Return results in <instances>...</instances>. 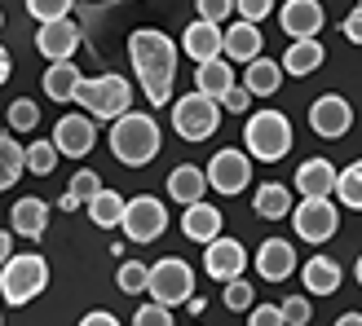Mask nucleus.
I'll use <instances>...</instances> for the list:
<instances>
[{
  "label": "nucleus",
  "instance_id": "obj_1",
  "mask_svg": "<svg viewBox=\"0 0 362 326\" xmlns=\"http://www.w3.org/2000/svg\"><path fill=\"white\" fill-rule=\"evenodd\" d=\"M177 53H181V40H173V35L159 31V27H137L129 35V58H133V71H137L141 93H146L151 106H168L173 102Z\"/></svg>",
  "mask_w": 362,
  "mask_h": 326
},
{
  "label": "nucleus",
  "instance_id": "obj_2",
  "mask_svg": "<svg viewBox=\"0 0 362 326\" xmlns=\"http://www.w3.org/2000/svg\"><path fill=\"white\" fill-rule=\"evenodd\" d=\"M106 146H111V155L124 163V168H146V163L159 155V146H164V128H159L155 115H146V111H129L124 119L111 123V137H106Z\"/></svg>",
  "mask_w": 362,
  "mask_h": 326
},
{
  "label": "nucleus",
  "instance_id": "obj_3",
  "mask_svg": "<svg viewBox=\"0 0 362 326\" xmlns=\"http://www.w3.org/2000/svg\"><path fill=\"white\" fill-rule=\"evenodd\" d=\"M292 141H296L292 119H287L283 111H274V106H269V111L247 115V123H243V150H247L252 159H261V163H279V159H287Z\"/></svg>",
  "mask_w": 362,
  "mask_h": 326
},
{
  "label": "nucleus",
  "instance_id": "obj_4",
  "mask_svg": "<svg viewBox=\"0 0 362 326\" xmlns=\"http://www.w3.org/2000/svg\"><path fill=\"white\" fill-rule=\"evenodd\" d=\"M76 106L84 115H93L98 123H115L133 111V84L124 76H98V80H84L80 93H76Z\"/></svg>",
  "mask_w": 362,
  "mask_h": 326
},
{
  "label": "nucleus",
  "instance_id": "obj_5",
  "mask_svg": "<svg viewBox=\"0 0 362 326\" xmlns=\"http://www.w3.org/2000/svg\"><path fill=\"white\" fill-rule=\"evenodd\" d=\"M49 286V260L35 256V251H23V256H13L5 269H0V296L5 304H31Z\"/></svg>",
  "mask_w": 362,
  "mask_h": 326
},
{
  "label": "nucleus",
  "instance_id": "obj_6",
  "mask_svg": "<svg viewBox=\"0 0 362 326\" xmlns=\"http://www.w3.org/2000/svg\"><path fill=\"white\" fill-rule=\"evenodd\" d=\"M221 102L216 97H204V93H186L173 102V133L181 141H208L216 128H221Z\"/></svg>",
  "mask_w": 362,
  "mask_h": 326
},
{
  "label": "nucleus",
  "instance_id": "obj_7",
  "mask_svg": "<svg viewBox=\"0 0 362 326\" xmlns=\"http://www.w3.org/2000/svg\"><path fill=\"white\" fill-rule=\"evenodd\" d=\"M155 304H168V309H177V304H190L194 300V269L181 260V256H164L151 265V291H146Z\"/></svg>",
  "mask_w": 362,
  "mask_h": 326
},
{
  "label": "nucleus",
  "instance_id": "obj_8",
  "mask_svg": "<svg viewBox=\"0 0 362 326\" xmlns=\"http://www.w3.org/2000/svg\"><path fill=\"white\" fill-rule=\"evenodd\" d=\"M292 229H296V239H305L310 247L336 239L340 203H336V198H300V203L292 207Z\"/></svg>",
  "mask_w": 362,
  "mask_h": 326
},
{
  "label": "nucleus",
  "instance_id": "obj_9",
  "mask_svg": "<svg viewBox=\"0 0 362 326\" xmlns=\"http://www.w3.org/2000/svg\"><path fill=\"white\" fill-rule=\"evenodd\" d=\"M164 229H168V207H164V198H155V194L129 198V212H124V239L137 243V247H146V243H155V239H164Z\"/></svg>",
  "mask_w": 362,
  "mask_h": 326
},
{
  "label": "nucleus",
  "instance_id": "obj_10",
  "mask_svg": "<svg viewBox=\"0 0 362 326\" xmlns=\"http://www.w3.org/2000/svg\"><path fill=\"white\" fill-rule=\"evenodd\" d=\"M208 186H212L216 194H226V198L243 194V190L252 186V155L239 150V146L216 150V155L208 159Z\"/></svg>",
  "mask_w": 362,
  "mask_h": 326
},
{
  "label": "nucleus",
  "instance_id": "obj_11",
  "mask_svg": "<svg viewBox=\"0 0 362 326\" xmlns=\"http://www.w3.org/2000/svg\"><path fill=\"white\" fill-rule=\"evenodd\" d=\"M279 27L287 40H318V31L327 27L322 0H283L279 5Z\"/></svg>",
  "mask_w": 362,
  "mask_h": 326
},
{
  "label": "nucleus",
  "instance_id": "obj_12",
  "mask_svg": "<svg viewBox=\"0 0 362 326\" xmlns=\"http://www.w3.org/2000/svg\"><path fill=\"white\" fill-rule=\"evenodd\" d=\"M247 251H243V243L239 239H216V243H208L204 247V274L212 278V282H234V278H243V269H247Z\"/></svg>",
  "mask_w": 362,
  "mask_h": 326
},
{
  "label": "nucleus",
  "instance_id": "obj_13",
  "mask_svg": "<svg viewBox=\"0 0 362 326\" xmlns=\"http://www.w3.org/2000/svg\"><path fill=\"white\" fill-rule=\"evenodd\" d=\"M53 146H58L66 159H84L88 150L98 146V119L84 115V111L62 115L58 123H53Z\"/></svg>",
  "mask_w": 362,
  "mask_h": 326
},
{
  "label": "nucleus",
  "instance_id": "obj_14",
  "mask_svg": "<svg viewBox=\"0 0 362 326\" xmlns=\"http://www.w3.org/2000/svg\"><path fill=\"white\" fill-rule=\"evenodd\" d=\"M310 128L322 137V141H336L354 128V106L340 97V93H322L314 106H310Z\"/></svg>",
  "mask_w": 362,
  "mask_h": 326
},
{
  "label": "nucleus",
  "instance_id": "obj_15",
  "mask_svg": "<svg viewBox=\"0 0 362 326\" xmlns=\"http://www.w3.org/2000/svg\"><path fill=\"white\" fill-rule=\"evenodd\" d=\"M35 49H40L49 62H76V49H80V23H76V18H62V23H45L40 31H35Z\"/></svg>",
  "mask_w": 362,
  "mask_h": 326
},
{
  "label": "nucleus",
  "instance_id": "obj_16",
  "mask_svg": "<svg viewBox=\"0 0 362 326\" xmlns=\"http://www.w3.org/2000/svg\"><path fill=\"white\" fill-rule=\"evenodd\" d=\"M181 53L199 66V62H212V58H226V31L216 23H204V18H194V23L181 31Z\"/></svg>",
  "mask_w": 362,
  "mask_h": 326
},
{
  "label": "nucleus",
  "instance_id": "obj_17",
  "mask_svg": "<svg viewBox=\"0 0 362 326\" xmlns=\"http://www.w3.org/2000/svg\"><path fill=\"white\" fill-rule=\"evenodd\" d=\"M252 265H257V274L265 282H283V278L296 274V247L287 239H265L257 247V256H252Z\"/></svg>",
  "mask_w": 362,
  "mask_h": 326
},
{
  "label": "nucleus",
  "instance_id": "obj_18",
  "mask_svg": "<svg viewBox=\"0 0 362 326\" xmlns=\"http://www.w3.org/2000/svg\"><path fill=\"white\" fill-rule=\"evenodd\" d=\"M336 181H340V168L332 159H305L292 186L300 190V198H336Z\"/></svg>",
  "mask_w": 362,
  "mask_h": 326
},
{
  "label": "nucleus",
  "instance_id": "obj_19",
  "mask_svg": "<svg viewBox=\"0 0 362 326\" xmlns=\"http://www.w3.org/2000/svg\"><path fill=\"white\" fill-rule=\"evenodd\" d=\"M204 190L208 186V168H199V163H177V168L168 172V198L181 207H194V203H204Z\"/></svg>",
  "mask_w": 362,
  "mask_h": 326
},
{
  "label": "nucleus",
  "instance_id": "obj_20",
  "mask_svg": "<svg viewBox=\"0 0 362 326\" xmlns=\"http://www.w3.org/2000/svg\"><path fill=\"white\" fill-rule=\"evenodd\" d=\"M221 225H226V216H221V207H212V203H194V207H186L181 212V234H186L190 243H216L221 239Z\"/></svg>",
  "mask_w": 362,
  "mask_h": 326
},
{
  "label": "nucleus",
  "instance_id": "obj_21",
  "mask_svg": "<svg viewBox=\"0 0 362 326\" xmlns=\"http://www.w3.org/2000/svg\"><path fill=\"white\" fill-rule=\"evenodd\" d=\"M340 278H345V269H340L332 256H310V260L300 265L305 296H336L340 291Z\"/></svg>",
  "mask_w": 362,
  "mask_h": 326
},
{
  "label": "nucleus",
  "instance_id": "obj_22",
  "mask_svg": "<svg viewBox=\"0 0 362 326\" xmlns=\"http://www.w3.org/2000/svg\"><path fill=\"white\" fill-rule=\"evenodd\" d=\"M9 221H13V234L27 243H40L45 229H49V203L45 198H18L9 207Z\"/></svg>",
  "mask_w": 362,
  "mask_h": 326
},
{
  "label": "nucleus",
  "instance_id": "obj_23",
  "mask_svg": "<svg viewBox=\"0 0 362 326\" xmlns=\"http://www.w3.org/2000/svg\"><path fill=\"white\" fill-rule=\"evenodd\" d=\"M261 44H265V40H261V27H257V23H243V18H239V23L226 27V58H230V62L252 66L257 58H265Z\"/></svg>",
  "mask_w": 362,
  "mask_h": 326
},
{
  "label": "nucleus",
  "instance_id": "obj_24",
  "mask_svg": "<svg viewBox=\"0 0 362 326\" xmlns=\"http://www.w3.org/2000/svg\"><path fill=\"white\" fill-rule=\"evenodd\" d=\"M234 84H239V80H234V62L230 58H212V62H199L194 66V93H204V97L221 102Z\"/></svg>",
  "mask_w": 362,
  "mask_h": 326
},
{
  "label": "nucleus",
  "instance_id": "obj_25",
  "mask_svg": "<svg viewBox=\"0 0 362 326\" xmlns=\"http://www.w3.org/2000/svg\"><path fill=\"white\" fill-rule=\"evenodd\" d=\"M80 84H84V76H80V66H76V62H49V71H45V80H40V88H45V97H49V102H58V106H66V102H76V93H80Z\"/></svg>",
  "mask_w": 362,
  "mask_h": 326
},
{
  "label": "nucleus",
  "instance_id": "obj_26",
  "mask_svg": "<svg viewBox=\"0 0 362 326\" xmlns=\"http://www.w3.org/2000/svg\"><path fill=\"white\" fill-rule=\"evenodd\" d=\"M322 62H327V49H322L318 40H292L287 53H283V71H287V76H296V80L314 76Z\"/></svg>",
  "mask_w": 362,
  "mask_h": 326
},
{
  "label": "nucleus",
  "instance_id": "obj_27",
  "mask_svg": "<svg viewBox=\"0 0 362 326\" xmlns=\"http://www.w3.org/2000/svg\"><path fill=\"white\" fill-rule=\"evenodd\" d=\"M283 62H274V58H257L252 66H243V84H247V93L252 97H274L279 88H283Z\"/></svg>",
  "mask_w": 362,
  "mask_h": 326
},
{
  "label": "nucleus",
  "instance_id": "obj_28",
  "mask_svg": "<svg viewBox=\"0 0 362 326\" xmlns=\"http://www.w3.org/2000/svg\"><path fill=\"white\" fill-rule=\"evenodd\" d=\"M252 207H257L261 221H283V216H292V190L279 186V181H265V186H257V194H252Z\"/></svg>",
  "mask_w": 362,
  "mask_h": 326
},
{
  "label": "nucleus",
  "instance_id": "obj_29",
  "mask_svg": "<svg viewBox=\"0 0 362 326\" xmlns=\"http://www.w3.org/2000/svg\"><path fill=\"white\" fill-rule=\"evenodd\" d=\"M102 190H106V186H102V176H98L93 168H80L76 176H71L66 194L58 198V207H62V212H80V207H88V203H93V198H98Z\"/></svg>",
  "mask_w": 362,
  "mask_h": 326
},
{
  "label": "nucleus",
  "instance_id": "obj_30",
  "mask_svg": "<svg viewBox=\"0 0 362 326\" xmlns=\"http://www.w3.org/2000/svg\"><path fill=\"white\" fill-rule=\"evenodd\" d=\"M84 212H88V221H93L98 229H124V212H129V198L115 194V190H102Z\"/></svg>",
  "mask_w": 362,
  "mask_h": 326
},
{
  "label": "nucleus",
  "instance_id": "obj_31",
  "mask_svg": "<svg viewBox=\"0 0 362 326\" xmlns=\"http://www.w3.org/2000/svg\"><path fill=\"white\" fill-rule=\"evenodd\" d=\"M23 172H27V146H18V141L5 133V137H0V190L18 186Z\"/></svg>",
  "mask_w": 362,
  "mask_h": 326
},
{
  "label": "nucleus",
  "instance_id": "obj_32",
  "mask_svg": "<svg viewBox=\"0 0 362 326\" xmlns=\"http://www.w3.org/2000/svg\"><path fill=\"white\" fill-rule=\"evenodd\" d=\"M336 203L349 207V212H362V159H354L336 181Z\"/></svg>",
  "mask_w": 362,
  "mask_h": 326
},
{
  "label": "nucleus",
  "instance_id": "obj_33",
  "mask_svg": "<svg viewBox=\"0 0 362 326\" xmlns=\"http://www.w3.org/2000/svg\"><path fill=\"white\" fill-rule=\"evenodd\" d=\"M115 286L124 296H146L151 291V265H141V260H124L115 269Z\"/></svg>",
  "mask_w": 362,
  "mask_h": 326
},
{
  "label": "nucleus",
  "instance_id": "obj_34",
  "mask_svg": "<svg viewBox=\"0 0 362 326\" xmlns=\"http://www.w3.org/2000/svg\"><path fill=\"white\" fill-rule=\"evenodd\" d=\"M58 159H62V150L53 146V137L49 141H31L27 146V172L31 176H49L53 168H58Z\"/></svg>",
  "mask_w": 362,
  "mask_h": 326
},
{
  "label": "nucleus",
  "instance_id": "obj_35",
  "mask_svg": "<svg viewBox=\"0 0 362 326\" xmlns=\"http://www.w3.org/2000/svg\"><path fill=\"white\" fill-rule=\"evenodd\" d=\"M71 9H76V0H27V13L35 18V23H62V18H71Z\"/></svg>",
  "mask_w": 362,
  "mask_h": 326
},
{
  "label": "nucleus",
  "instance_id": "obj_36",
  "mask_svg": "<svg viewBox=\"0 0 362 326\" xmlns=\"http://www.w3.org/2000/svg\"><path fill=\"white\" fill-rule=\"evenodd\" d=\"M226 309H234V313H252L257 309V291L243 282V278H234V282H226Z\"/></svg>",
  "mask_w": 362,
  "mask_h": 326
},
{
  "label": "nucleus",
  "instance_id": "obj_37",
  "mask_svg": "<svg viewBox=\"0 0 362 326\" xmlns=\"http://www.w3.org/2000/svg\"><path fill=\"white\" fill-rule=\"evenodd\" d=\"M35 123H40V111H35V102H31V97L9 102V128H13V133H31Z\"/></svg>",
  "mask_w": 362,
  "mask_h": 326
},
{
  "label": "nucleus",
  "instance_id": "obj_38",
  "mask_svg": "<svg viewBox=\"0 0 362 326\" xmlns=\"http://www.w3.org/2000/svg\"><path fill=\"white\" fill-rule=\"evenodd\" d=\"M283 318H287V326H310V318H314L310 296H305V291L287 296V300H283Z\"/></svg>",
  "mask_w": 362,
  "mask_h": 326
},
{
  "label": "nucleus",
  "instance_id": "obj_39",
  "mask_svg": "<svg viewBox=\"0 0 362 326\" xmlns=\"http://www.w3.org/2000/svg\"><path fill=\"white\" fill-rule=\"evenodd\" d=\"M133 326H177V322H173V309H168V304L146 300V304L133 313Z\"/></svg>",
  "mask_w": 362,
  "mask_h": 326
},
{
  "label": "nucleus",
  "instance_id": "obj_40",
  "mask_svg": "<svg viewBox=\"0 0 362 326\" xmlns=\"http://www.w3.org/2000/svg\"><path fill=\"white\" fill-rule=\"evenodd\" d=\"M194 9H199V18H204V23H216V27H221L230 13H239V5H234V0H194Z\"/></svg>",
  "mask_w": 362,
  "mask_h": 326
},
{
  "label": "nucleus",
  "instance_id": "obj_41",
  "mask_svg": "<svg viewBox=\"0 0 362 326\" xmlns=\"http://www.w3.org/2000/svg\"><path fill=\"white\" fill-rule=\"evenodd\" d=\"M234 5H239V18H243V23H265V18L269 13H274V0H234Z\"/></svg>",
  "mask_w": 362,
  "mask_h": 326
},
{
  "label": "nucleus",
  "instance_id": "obj_42",
  "mask_svg": "<svg viewBox=\"0 0 362 326\" xmlns=\"http://www.w3.org/2000/svg\"><path fill=\"white\" fill-rule=\"evenodd\" d=\"M247 106H252V93H247V84L239 80V84H234L230 93L221 97V111H226V115H247Z\"/></svg>",
  "mask_w": 362,
  "mask_h": 326
},
{
  "label": "nucleus",
  "instance_id": "obj_43",
  "mask_svg": "<svg viewBox=\"0 0 362 326\" xmlns=\"http://www.w3.org/2000/svg\"><path fill=\"white\" fill-rule=\"evenodd\" d=\"M247 326H287L283 304H257V309L247 313Z\"/></svg>",
  "mask_w": 362,
  "mask_h": 326
},
{
  "label": "nucleus",
  "instance_id": "obj_44",
  "mask_svg": "<svg viewBox=\"0 0 362 326\" xmlns=\"http://www.w3.org/2000/svg\"><path fill=\"white\" fill-rule=\"evenodd\" d=\"M340 31H345V40H349V44H362V5L345 13V23H340Z\"/></svg>",
  "mask_w": 362,
  "mask_h": 326
},
{
  "label": "nucleus",
  "instance_id": "obj_45",
  "mask_svg": "<svg viewBox=\"0 0 362 326\" xmlns=\"http://www.w3.org/2000/svg\"><path fill=\"white\" fill-rule=\"evenodd\" d=\"M80 326H119V318H115V313H106V309H93V313H84V318H80Z\"/></svg>",
  "mask_w": 362,
  "mask_h": 326
},
{
  "label": "nucleus",
  "instance_id": "obj_46",
  "mask_svg": "<svg viewBox=\"0 0 362 326\" xmlns=\"http://www.w3.org/2000/svg\"><path fill=\"white\" fill-rule=\"evenodd\" d=\"M13 256H18V251H13V229H0V269H5Z\"/></svg>",
  "mask_w": 362,
  "mask_h": 326
},
{
  "label": "nucleus",
  "instance_id": "obj_47",
  "mask_svg": "<svg viewBox=\"0 0 362 326\" xmlns=\"http://www.w3.org/2000/svg\"><path fill=\"white\" fill-rule=\"evenodd\" d=\"M9 71H13V58H9V53H5V44H0V84L9 80Z\"/></svg>",
  "mask_w": 362,
  "mask_h": 326
},
{
  "label": "nucleus",
  "instance_id": "obj_48",
  "mask_svg": "<svg viewBox=\"0 0 362 326\" xmlns=\"http://www.w3.org/2000/svg\"><path fill=\"white\" fill-rule=\"evenodd\" d=\"M336 326H362V313H340Z\"/></svg>",
  "mask_w": 362,
  "mask_h": 326
},
{
  "label": "nucleus",
  "instance_id": "obj_49",
  "mask_svg": "<svg viewBox=\"0 0 362 326\" xmlns=\"http://www.w3.org/2000/svg\"><path fill=\"white\" fill-rule=\"evenodd\" d=\"M354 278H358V286H362V256H358V265H354Z\"/></svg>",
  "mask_w": 362,
  "mask_h": 326
},
{
  "label": "nucleus",
  "instance_id": "obj_50",
  "mask_svg": "<svg viewBox=\"0 0 362 326\" xmlns=\"http://www.w3.org/2000/svg\"><path fill=\"white\" fill-rule=\"evenodd\" d=\"M0 27H5V9H0Z\"/></svg>",
  "mask_w": 362,
  "mask_h": 326
},
{
  "label": "nucleus",
  "instance_id": "obj_51",
  "mask_svg": "<svg viewBox=\"0 0 362 326\" xmlns=\"http://www.w3.org/2000/svg\"><path fill=\"white\" fill-rule=\"evenodd\" d=\"M0 326H5V313H0Z\"/></svg>",
  "mask_w": 362,
  "mask_h": 326
},
{
  "label": "nucleus",
  "instance_id": "obj_52",
  "mask_svg": "<svg viewBox=\"0 0 362 326\" xmlns=\"http://www.w3.org/2000/svg\"><path fill=\"white\" fill-rule=\"evenodd\" d=\"M358 5H362V0H358Z\"/></svg>",
  "mask_w": 362,
  "mask_h": 326
}]
</instances>
